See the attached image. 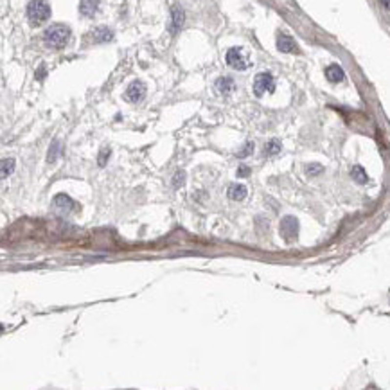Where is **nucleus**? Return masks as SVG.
<instances>
[{
    "label": "nucleus",
    "mask_w": 390,
    "mask_h": 390,
    "mask_svg": "<svg viewBox=\"0 0 390 390\" xmlns=\"http://www.w3.org/2000/svg\"><path fill=\"white\" fill-rule=\"evenodd\" d=\"M184 178H185V174H184V173H176V174H174V182H173V185H174V187H176V189L184 185Z\"/></svg>",
    "instance_id": "nucleus-21"
},
{
    "label": "nucleus",
    "mask_w": 390,
    "mask_h": 390,
    "mask_svg": "<svg viewBox=\"0 0 390 390\" xmlns=\"http://www.w3.org/2000/svg\"><path fill=\"white\" fill-rule=\"evenodd\" d=\"M15 166H17V162L13 160V158H4V160H0V180H4V178H7L9 174H13Z\"/></svg>",
    "instance_id": "nucleus-15"
},
{
    "label": "nucleus",
    "mask_w": 390,
    "mask_h": 390,
    "mask_svg": "<svg viewBox=\"0 0 390 390\" xmlns=\"http://www.w3.org/2000/svg\"><path fill=\"white\" fill-rule=\"evenodd\" d=\"M281 150H282V144H281V140L272 139L270 142H268V144H264V156L277 155V153H281Z\"/></svg>",
    "instance_id": "nucleus-17"
},
{
    "label": "nucleus",
    "mask_w": 390,
    "mask_h": 390,
    "mask_svg": "<svg viewBox=\"0 0 390 390\" xmlns=\"http://www.w3.org/2000/svg\"><path fill=\"white\" fill-rule=\"evenodd\" d=\"M70 40V29L63 23H54L43 33V42L50 49H63Z\"/></svg>",
    "instance_id": "nucleus-1"
},
{
    "label": "nucleus",
    "mask_w": 390,
    "mask_h": 390,
    "mask_svg": "<svg viewBox=\"0 0 390 390\" xmlns=\"http://www.w3.org/2000/svg\"><path fill=\"white\" fill-rule=\"evenodd\" d=\"M351 176H352V180L356 182V184H360V185H365L368 182V176H367V173H365V169H363L362 166H354L351 169Z\"/></svg>",
    "instance_id": "nucleus-16"
},
{
    "label": "nucleus",
    "mask_w": 390,
    "mask_h": 390,
    "mask_svg": "<svg viewBox=\"0 0 390 390\" xmlns=\"http://www.w3.org/2000/svg\"><path fill=\"white\" fill-rule=\"evenodd\" d=\"M277 49L281 50V52H297V43L295 40L291 38V36H288V34H279L277 38Z\"/></svg>",
    "instance_id": "nucleus-8"
},
{
    "label": "nucleus",
    "mask_w": 390,
    "mask_h": 390,
    "mask_svg": "<svg viewBox=\"0 0 390 390\" xmlns=\"http://www.w3.org/2000/svg\"><path fill=\"white\" fill-rule=\"evenodd\" d=\"M318 171H322V167L318 166V164H313L311 169L307 167V174H315V173H318Z\"/></svg>",
    "instance_id": "nucleus-23"
},
{
    "label": "nucleus",
    "mask_w": 390,
    "mask_h": 390,
    "mask_svg": "<svg viewBox=\"0 0 390 390\" xmlns=\"http://www.w3.org/2000/svg\"><path fill=\"white\" fill-rule=\"evenodd\" d=\"M92 40H94L95 43H105V42H110L113 40V31L108 27H97L92 33Z\"/></svg>",
    "instance_id": "nucleus-14"
},
{
    "label": "nucleus",
    "mask_w": 390,
    "mask_h": 390,
    "mask_svg": "<svg viewBox=\"0 0 390 390\" xmlns=\"http://www.w3.org/2000/svg\"><path fill=\"white\" fill-rule=\"evenodd\" d=\"M383 4H385V7L389 6V0H383Z\"/></svg>",
    "instance_id": "nucleus-24"
},
{
    "label": "nucleus",
    "mask_w": 390,
    "mask_h": 390,
    "mask_svg": "<svg viewBox=\"0 0 390 390\" xmlns=\"http://www.w3.org/2000/svg\"><path fill=\"white\" fill-rule=\"evenodd\" d=\"M325 78H327L331 83H340V81H344V78H346V72H344V68H342L340 65H329V67L325 68Z\"/></svg>",
    "instance_id": "nucleus-11"
},
{
    "label": "nucleus",
    "mask_w": 390,
    "mask_h": 390,
    "mask_svg": "<svg viewBox=\"0 0 390 390\" xmlns=\"http://www.w3.org/2000/svg\"><path fill=\"white\" fill-rule=\"evenodd\" d=\"M184 20H185V13L184 9L180 6H174L171 9V23H169V33L171 34H176L182 29L184 25Z\"/></svg>",
    "instance_id": "nucleus-7"
},
{
    "label": "nucleus",
    "mask_w": 390,
    "mask_h": 390,
    "mask_svg": "<svg viewBox=\"0 0 390 390\" xmlns=\"http://www.w3.org/2000/svg\"><path fill=\"white\" fill-rule=\"evenodd\" d=\"M54 207H58L60 211H63V212H70L76 207V203L72 201V198L70 196H67V195H58L54 198Z\"/></svg>",
    "instance_id": "nucleus-13"
},
{
    "label": "nucleus",
    "mask_w": 390,
    "mask_h": 390,
    "mask_svg": "<svg viewBox=\"0 0 390 390\" xmlns=\"http://www.w3.org/2000/svg\"><path fill=\"white\" fill-rule=\"evenodd\" d=\"M227 195H229L230 200L241 201V200H245V198H246V195H248V189H246L243 184H232L229 187V191H227Z\"/></svg>",
    "instance_id": "nucleus-12"
},
{
    "label": "nucleus",
    "mask_w": 390,
    "mask_h": 390,
    "mask_svg": "<svg viewBox=\"0 0 390 390\" xmlns=\"http://www.w3.org/2000/svg\"><path fill=\"white\" fill-rule=\"evenodd\" d=\"M275 90V79L270 72H261L257 74L254 79V94L257 97H261L264 94H272Z\"/></svg>",
    "instance_id": "nucleus-4"
},
{
    "label": "nucleus",
    "mask_w": 390,
    "mask_h": 390,
    "mask_svg": "<svg viewBox=\"0 0 390 390\" xmlns=\"http://www.w3.org/2000/svg\"><path fill=\"white\" fill-rule=\"evenodd\" d=\"M225 60H227V65L232 67L234 70H246L252 63L250 56L246 54V50L241 49V47H232V49L227 50Z\"/></svg>",
    "instance_id": "nucleus-3"
},
{
    "label": "nucleus",
    "mask_w": 390,
    "mask_h": 390,
    "mask_svg": "<svg viewBox=\"0 0 390 390\" xmlns=\"http://www.w3.org/2000/svg\"><path fill=\"white\" fill-rule=\"evenodd\" d=\"M252 151H254V142H252V140H248V142L243 146V150L238 153V158H246V156H250Z\"/></svg>",
    "instance_id": "nucleus-19"
},
{
    "label": "nucleus",
    "mask_w": 390,
    "mask_h": 390,
    "mask_svg": "<svg viewBox=\"0 0 390 390\" xmlns=\"http://www.w3.org/2000/svg\"><path fill=\"white\" fill-rule=\"evenodd\" d=\"M60 155H62V144H60L58 140H54L49 150V155H47V162H49V164H54Z\"/></svg>",
    "instance_id": "nucleus-18"
},
{
    "label": "nucleus",
    "mask_w": 390,
    "mask_h": 390,
    "mask_svg": "<svg viewBox=\"0 0 390 390\" xmlns=\"http://www.w3.org/2000/svg\"><path fill=\"white\" fill-rule=\"evenodd\" d=\"M27 18L33 25H42L50 18V6L47 0H31L27 6Z\"/></svg>",
    "instance_id": "nucleus-2"
},
{
    "label": "nucleus",
    "mask_w": 390,
    "mask_h": 390,
    "mask_svg": "<svg viewBox=\"0 0 390 390\" xmlns=\"http://www.w3.org/2000/svg\"><path fill=\"white\" fill-rule=\"evenodd\" d=\"M124 97H126V101H130V103H140V101L146 97V85L142 83V81H133V83L126 88Z\"/></svg>",
    "instance_id": "nucleus-6"
},
{
    "label": "nucleus",
    "mask_w": 390,
    "mask_h": 390,
    "mask_svg": "<svg viewBox=\"0 0 390 390\" xmlns=\"http://www.w3.org/2000/svg\"><path fill=\"white\" fill-rule=\"evenodd\" d=\"M99 2L101 0H81L79 2V13L83 17H94L97 9H99Z\"/></svg>",
    "instance_id": "nucleus-10"
},
{
    "label": "nucleus",
    "mask_w": 390,
    "mask_h": 390,
    "mask_svg": "<svg viewBox=\"0 0 390 390\" xmlns=\"http://www.w3.org/2000/svg\"><path fill=\"white\" fill-rule=\"evenodd\" d=\"M279 232L284 238L288 243L297 239L299 236V219L295 216H284L281 219V225H279Z\"/></svg>",
    "instance_id": "nucleus-5"
},
{
    "label": "nucleus",
    "mask_w": 390,
    "mask_h": 390,
    "mask_svg": "<svg viewBox=\"0 0 390 390\" xmlns=\"http://www.w3.org/2000/svg\"><path fill=\"white\" fill-rule=\"evenodd\" d=\"M248 173H250V167H248V166H241L239 169H238V176H239V178L246 176Z\"/></svg>",
    "instance_id": "nucleus-22"
},
{
    "label": "nucleus",
    "mask_w": 390,
    "mask_h": 390,
    "mask_svg": "<svg viewBox=\"0 0 390 390\" xmlns=\"http://www.w3.org/2000/svg\"><path fill=\"white\" fill-rule=\"evenodd\" d=\"M234 88H236L234 79L229 78V76H223V78H219V79H217V81H216V90H217V94L229 95V94H232V92H234Z\"/></svg>",
    "instance_id": "nucleus-9"
},
{
    "label": "nucleus",
    "mask_w": 390,
    "mask_h": 390,
    "mask_svg": "<svg viewBox=\"0 0 390 390\" xmlns=\"http://www.w3.org/2000/svg\"><path fill=\"white\" fill-rule=\"evenodd\" d=\"M110 158V150L108 148H105V150H101V153H99V166L103 167V166H106V160Z\"/></svg>",
    "instance_id": "nucleus-20"
}]
</instances>
